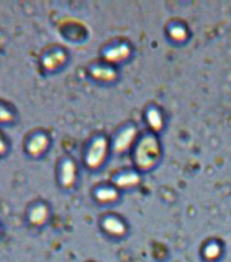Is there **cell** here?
I'll use <instances>...</instances> for the list:
<instances>
[{
	"label": "cell",
	"instance_id": "e0dca14e",
	"mask_svg": "<svg viewBox=\"0 0 231 262\" xmlns=\"http://www.w3.org/2000/svg\"><path fill=\"white\" fill-rule=\"evenodd\" d=\"M171 37L174 38V40H184L185 37H187V32H185V29L181 28V26H175L170 30Z\"/></svg>",
	"mask_w": 231,
	"mask_h": 262
},
{
	"label": "cell",
	"instance_id": "52a82bcc",
	"mask_svg": "<svg viewBox=\"0 0 231 262\" xmlns=\"http://www.w3.org/2000/svg\"><path fill=\"white\" fill-rule=\"evenodd\" d=\"M19 122V112L12 102L0 97V127L14 126Z\"/></svg>",
	"mask_w": 231,
	"mask_h": 262
},
{
	"label": "cell",
	"instance_id": "6da1fadb",
	"mask_svg": "<svg viewBox=\"0 0 231 262\" xmlns=\"http://www.w3.org/2000/svg\"><path fill=\"white\" fill-rule=\"evenodd\" d=\"M50 146V137L44 130H32L22 142L23 153L30 159H41Z\"/></svg>",
	"mask_w": 231,
	"mask_h": 262
},
{
	"label": "cell",
	"instance_id": "4fadbf2b",
	"mask_svg": "<svg viewBox=\"0 0 231 262\" xmlns=\"http://www.w3.org/2000/svg\"><path fill=\"white\" fill-rule=\"evenodd\" d=\"M116 183L122 187H130L139 183V176L136 173H122L116 179Z\"/></svg>",
	"mask_w": 231,
	"mask_h": 262
},
{
	"label": "cell",
	"instance_id": "7c38bea8",
	"mask_svg": "<svg viewBox=\"0 0 231 262\" xmlns=\"http://www.w3.org/2000/svg\"><path fill=\"white\" fill-rule=\"evenodd\" d=\"M11 153V139L0 127V159H6Z\"/></svg>",
	"mask_w": 231,
	"mask_h": 262
},
{
	"label": "cell",
	"instance_id": "8992f818",
	"mask_svg": "<svg viewBox=\"0 0 231 262\" xmlns=\"http://www.w3.org/2000/svg\"><path fill=\"white\" fill-rule=\"evenodd\" d=\"M106 141L105 138H97L90 145L87 155H86V164L91 168H97L101 165L106 155Z\"/></svg>",
	"mask_w": 231,
	"mask_h": 262
},
{
	"label": "cell",
	"instance_id": "3957f363",
	"mask_svg": "<svg viewBox=\"0 0 231 262\" xmlns=\"http://www.w3.org/2000/svg\"><path fill=\"white\" fill-rule=\"evenodd\" d=\"M159 156V145L158 141L154 137H146L142 142L139 143L136 149V163L140 168L152 167Z\"/></svg>",
	"mask_w": 231,
	"mask_h": 262
},
{
	"label": "cell",
	"instance_id": "30bf717a",
	"mask_svg": "<svg viewBox=\"0 0 231 262\" xmlns=\"http://www.w3.org/2000/svg\"><path fill=\"white\" fill-rule=\"evenodd\" d=\"M104 227H105L108 232L113 233V235H122V233L125 232V227H124V224H122L120 220H117V219H114V217L106 219V220L104 221Z\"/></svg>",
	"mask_w": 231,
	"mask_h": 262
},
{
	"label": "cell",
	"instance_id": "9c48e42d",
	"mask_svg": "<svg viewBox=\"0 0 231 262\" xmlns=\"http://www.w3.org/2000/svg\"><path fill=\"white\" fill-rule=\"evenodd\" d=\"M130 55V48L126 45H117L106 53V59L110 61H120Z\"/></svg>",
	"mask_w": 231,
	"mask_h": 262
},
{
	"label": "cell",
	"instance_id": "5bb4252c",
	"mask_svg": "<svg viewBox=\"0 0 231 262\" xmlns=\"http://www.w3.org/2000/svg\"><path fill=\"white\" fill-rule=\"evenodd\" d=\"M91 74H93V77L99 78V79H106V81H109V79H113L114 78V71H112L110 69H106V67H95V69L91 70Z\"/></svg>",
	"mask_w": 231,
	"mask_h": 262
},
{
	"label": "cell",
	"instance_id": "2e32d148",
	"mask_svg": "<svg viewBox=\"0 0 231 262\" xmlns=\"http://www.w3.org/2000/svg\"><path fill=\"white\" fill-rule=\"evenodd\" d=\"M97 196L98 200L101 201H112L116 200L117 192L114 191L113 188H101V190H98L97 191Z\"/></svg>",
	"mask_w": 231,
	"mask_h": 262
},
{
	"label": "cell",
	"instance_id": "5b68a950",
	"mask_svg": "<svg viewBox=\"0 0 231 262\" xmlns=\"http://www.w3.org/2000/svg\"><path fill=\"white\" fill-rule=\"evenodd\" d=\"M57 179L61 187L69 188L72 187L76 182V165L73 163L72 159L65 157L59 165L57 169Z\"/></svg>",
	"mask_w": 231,
	"mask_h": 262
},
{
	"label": "cell",
	"instance_id": "9a60e30c",
	"mask_svg": "<svg viewBox=\"0 0 231 262\" xmlns=\"http://www.w3.org/2000/svg\"><path fill=\"white\" fill-rule=\"evenodd\" d=\"M147 119H148V123L150 126L155 130H159L162 127V116L157 110H151L148 114H147Z\"/></svg>",
	"mask_w": 231,
	"mask_h": 262
},
{
	"label": "cell",
	"instance_id": "277c9868",
	"mask_svg": "<svg viewBox=\"0 0 231 262\" xmlns=\"http://www.w3.org/2000/svg\"><path fill=\"white\" fill-rule=\"evenodd\" d=\"M67 59L68 56L64 49L55 48L48 52H42L40 56V66L46 73H55L65 64Z\"/></svg>",
	"mask_w": 231,
	"mask_h": 262
},
{
	"label": "cell",
	"instance_id": "ac0fdd59",
	"mask_svg": "<svg viewBox=\"0 0 231 262\" xmlns=\"http://www.w3.org/2000/svg\"><path fill=\"white\" fill-rule=\"evenodd\" d=\"M3 236H4V225L3 223L0 221V239H2Z\"/></svg>",
	"mask_w": 231,
	"mask_h": 262
},
{
	"label": "cell",
	"instance_id": "7a4b0ae2",
	"mask_svg": "<svg viewBox=\"0 0 231 262\" xmlns=\"http://www.w3.org/2000/svg\"><path fill=\"white\" fill-rule=\"evenodd\" d=\"M49 216H50V209L48 204L42 200H34L26 206L24 223L29 228L40 229L48 223Z\"/></svg>",
	"mask_w": 231,
	"mask_h": 262
},
{
	"label": "cell",
	"instance_id": "8fae6325",
	"mask_svg": "<svg viewBox=\"0 0 231 262\" xmlns=\"http://www.w3.org/2000/svg\"><path fill=\"white\" fill-rule=\"evenodd\" d=\"M220 253H222V249L218 243H208L203 250V255L207 261H216Z\"/></svg>",
	"mask_w": 231,
	"mask_h": 262
},
{
	"label": "cell",
	"instance_id": "ba28073f",
	"mask_svg": "<svg viewBox=\"0 0 231 262\" xmlns=\"http://www.w3.org/2000/svg\"><path fill=\"white\" fill-rule=\"evenodd\" d=\"M135 135H136V130L134 127H130L118 135V138L116 139V143H114V150L116 151H122L125 150L126 147L130 146L131 142L134 141Z\"/></svg>",
	"mask_w": 231,
	"mask_h": 262
}]
</instances>
